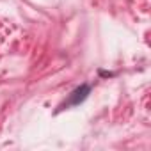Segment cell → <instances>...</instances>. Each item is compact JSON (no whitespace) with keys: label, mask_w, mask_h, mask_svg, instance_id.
<instances>
[{"label":"cell","mask_w":151,"mask_h":151,"mask_svg":"<svg viewBox=\"0 0 151 151\" xmlns=\"http://www.w3.org/2000/svg\"><path fill=\"white\" fill-rule=\"evenodd\" d=\"M89 93H91V86H87V84H82V86H78L77 89H73V93L69 94V98H68V101L64 103L66 107H75V105H80L87 96H89Z\"/></svg>","instance_id":"obj_1"}]
</instances>
